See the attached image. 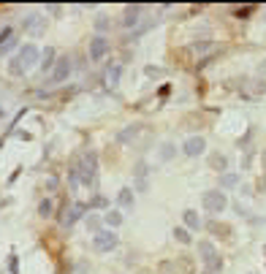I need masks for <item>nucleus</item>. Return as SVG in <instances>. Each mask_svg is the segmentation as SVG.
Masks as SVG:
<instances>
[{"mask_svg": "<svg viewBox=\"0 0 266 274\" xmlns=\"http://www.w3.org/2000/svg\"><path fill=\"white\" fill-rule=\"evenodd\" d=\"M76 171H79L82 185H93V182H95V171H98V155H95V150L82 152V158H79V163H76Z\"/></svg>", "mask_w": 266, "mask_h": 274, "instance_id": "1", "label": "nucleus"}, {"mask_svg": "<svg viewBox=\"0 0 266 274\" xmlns=\"http://www.w3.org/2000/svg\"><path fill=\"white\" fill-rule=\"evenodd\" d=\"M201 204H204V209L209 214H218L228 206V198H225V193H220V190H206L204 196H201Z\"/></svg>", "mask_w": 266, "mask_h": 274, "instance_id": "2", "label": "nucleus"}, {"mask_svg": "<svg viewBox=\"0 0 266 274\" xmlns=\"http://www.w3.org/2000/svg\"><path fill=\"white\" fill-rule=\"evenodd\" d=\"M71 71H74V60L71 57H60L57 65L52 68V74H49V84H63L71 76Z\"/></svg>", "mask_w": 266, "mask_h": 274, "instance_id": "3", "label": "nucleus"}, {"mask_svg": "<svg viewBox=\"0 0 266 274\" xmlns=\"http://www.w3.org/2000/svg\"><path fill=\"white\" fill-rule=\"evenodd\" d=\"M117 244H120V236L114 231H98L95 239H93V247H95L98 253H111Z\"/></svg>", "mask_w": 266, "mask_h": 274, "instance_id": "4", "label": "nucleus"}, {"mask_svg": "<svg viewBox=\"0 0 266 274\" xmlns=\"http://www.w3.org/2000/svg\"><path fill=\"white\" fill-rule=\"evenodd\" d=\"M84 209H87L84 204H71V206H65V209H60V214H57V220H60V226L71 228V226L76 223V220H82Z\"/></svg>", "mask_w": 266, "mask_h": 274, "instance_id": "5", "label": "nucleus"}, {"mask_svg": "<svg viewBox=\"0 0 266 274\" xmlns=\"http://www.w3.org/2000/svg\"><path fill=\"white\" fill-rule=\"evenodd\" d=\"M139 19H141V6L130 3V6H125L123 16H120V25H123V28H136Z\"/></svg>", "mask_w": 266, "mask_h": 274, "instance_id": "6", "label": "nucleus"}, {"mask_svg": "<svg viewBox=\"0 0 266 274\" xmlns=\"http://www.w3.org/2000/svg\"><path fill=\"white\" fill-rule=\"evenodd\" d=\"M106 52H109V41H106L103 35H95V38L90 41V60H93V62L103 60V57H106Z\"/></svg>", "mask_w": 266, "mask_h": 274, "instance_id": "7", "label": "nucleus"}, {"mask_svg": "<svg viewBox=\"0 0 266 274\" xmlns=\"http://www.w3.org/2000/svg\"><path fill=\"white\" fill-rule=\"evenodd\" d=\"M204 150H206V141H204L201 136H190V138H188V141L182 144V152L188 155V158H198V155H201Z\"/></svg>", "mask_w": 266, "mask_h": 274, "instance_id": "8", "label": "nucleus"}, {"mask_svg": "<svg viewBox=\"0 0 266 274\" xmlns=\"http://www.w3.org/2000/svg\"><path fill=\"white\" fill-rule=\"evenodd\" d=\"M38 46H35V44H25V46L19 49V60H22V65H25V68H33L35 62H38Z\"/></svg>", "mask_w": 266, "mask_h": 274, "instance_id": "9", "label": "nucleus"}, {"mask_svg": "<svg viewBox=\"0 0 266 274\" xmlns=\"http://www.w3.org/2000/svg\"><path fill=\"white\" fill-rule=\"evenodd\" d=\"M22 28L28 30V33H33V35H41L44 28H47V22H44L41 14H28L25 19H22Z\"/></svg>", "mask_w": 266, "mask_h": 274, "instance_id": "10", "label": "nucleus"}, {"mask_svg": "<svg viewBox=\"0 0 266 274\" xmlns=\"http://www.w3.org/2000/svg\"><path fill=\"white\" fill-rule=\"evenodd\" d=\"M141 128H144L141 122H133V125H128V128H123L120 133H117V141H120V144H130V141L141 133Z\"/></svg>", "mask_w": 266, "mask_h": 274, "instance_id": "11", "label": "nucleus"}, {"mask_svg": "<svg viewBox=\"0 0 266 274\" xmlns=\"http://www.w3.org/2000/svg\"><path fill=\"white\" fill-rule=\"evenodd\" d=\"M206 231L212 236H218V239H228L231 236V228L225 226V223H218V220H206Z\"/></svg>", "mask_w": 266, "mask_h": 274, "instance_id": "12", "label": "nucleus"}, {"mask_svg": "<svg viewBox=\"0 0 266 274\" xmlns=\"http://www.w3.org/2000/svg\"><path fill=\"white\" fill-rule=\"evenodd\" d=\"M157 272H160V274H182L185 269L179 266V260L163 258V260H160V263H157Z\"/></svg>", "mask_w": 266, "mask_h": 274, "instance_id": "13", "label": "nucleus"}, {"mask_svg": "<svg viewBox=\"0 0 266 274\" xmlns=\"http://www.w3.org/2000/svg\"><path fill=\"white\" fill-rule=\"evenodd\" d=\"M198 253H201V258H204V263H212V260H218V250H215V244L212 242H201L198 244Z\"/></svg>", "mask_w": 266, "mask_h": 274, "instance_id": "14", "label": "nucleus"}, {"mask_svg": "<svg viewBox=\"0 0 266 274\" xmlns=\"http://www.w3.org/2000/svg\"><path fill=\"white\" fill-rule=\"evenodd\" d=\"M206 163H209L215 171H228V158L220 155V152H212L209 158H206Z\"/></svg>", "mask_w": 266, "mask_h": 274, "instance_id": "15", "label": "nucleus"}, {"mask_svg": "<svg viewBox=\"0 0 266 274\" xmlns=\"http://www.w3.org/2000/svg\"><path fill=\"white\" fill-rule=\"evenodd\" d=\"M147 171H150V168H147V163H144V160H139V163H136V187H139V193L147 190Z\"/></svg>", "mask_w": 266, "mask_h": 274, "instance_id": "16", "label": "nucleus"}, {"mask_svg": "<svg viewBox=\"0 0 266 274\" xmlns=\"http://www.w3.org/2000/svg\"><path fill=\"white\" fill-rule=\"evenodd\" d=\"M57 65V60H55V49L52 46H47L44 49V55H41V71H49L52 74V68Z\"/></svg>", "mask_w": 266, "mask_h": 274, "instance_id": "17", "label": "nucleus"}, {"mask_svg": "<svg viewBox=\"0 0 266 274\" xmlns=\"http://www.w3.org/2000/svg\"><path fill=\"white\" fill-rule=\"evenodd\" d=\"M177 155V147L171 144V141H166V144H160V150H157V158H160V163H169L171 158Z\"/></svg>", "mask_w": 266, "mask_h": 274, "instance_id": "18", "label": "nucleus"}, {"mask_svg": "<svg viewBox=\"0 0 266 274\" xmlns=\"http://www.w3.org/2000/svg\"><path fill=\"white\" fill-rule=\"evenodd\" d=\"M120 76H123V68H120L117 62H111L109 68H106V84H109V87H114V84L120 82Z\"/></svg>", "mask_w": 266, "mask_h": 274, "instance_id": "19", "label": "nucleus"}, {"mask_svg": "<svg viewBox=\"0 0 266 274\" xmlns=\"http://www.w3.org/2000/svg\"><path fill=\"white\" fill-rule=\"evenodd\" d=\"M117 204H120V209H130V206H133V190H130V187H123L120 196H117Z\"/></svg>", "mask_w": 266, "mask_h": 274, "instance_id": "20", "label": "nucleus"}, {"mask_svg": "<svg viewBox=\"0 0 266 274\" xmlns=\"http://www.w3.org/2000/svg\"><path fill=\"white\" fill-rule=\"evenodd\" d=\"M8 74H11V76H25V74H28V68L22 65L19 55H16V57H11V60H8Z\"/></svg>", "mask_w": 266, "mask_h": 274, "instance_id": "21", "label": "nucleus"}, {"mask_svg": "<svg viewBox=\"0 0 266 274\" xmlns=\"http://www.w3.org/2000/svg\"><path fill=\"white\" fill-rule=\"evenodd\" d=\"M182 220H185V226L190 228V231H196V228H201V220H198V212H193V209H185Z\"/></svg>", "mask_w": 266, "mask_h": 274, "instance_id": "22", "label": "nucleus"}, {"mask_svg": "<svg viewBox=\"0 0 266 274\" xmlns=\"http://www.w3.org/2000/svg\"><path fill=\"white\" fill-rule=\"evenodd\" d=\"M174 239H177L179 244H190L193 236H190V231H185V228H174Z\"/></svg>", "mask_w": 266, "mask_h": 274, "instance_id": "23", "label": "nucleus"}, {"mask_svg": "<svg viewBox=\"0 0 266 274\" xmlns=\"http://www.w3.org/2000/svg\"><path fill=\"white\" fill-rule=\"evenodd\" d=\"M220 185H223V187H236L239 185V177H236V174H220Z\"/></svg>", "mask_w": 266, "mask_h": 274, "instance_id": "24", "label": "nucleus"}, {"mask_svg": "<svg viewBox=\"0 0 266 274\" xmlns=\"http://www.w3.org/2000/svg\"><path fill=\"white\" fill-rule=\"evenodd\" d=\"M103 220H106V226L114 228V226H120V223H123V214H120V212H106V214H103Z\"/></svg>", "mask_w": 266, "mask_h": 274, "instance_id": "25", "label": "nucleus"}, {"mask_svg": "<svg viewBox=\"0 0 266 274\" xmlns=\"http://www.w3.org/2000/svg\"><path fill=\"white\" fill-rule=\"evenodd\" d=\"M38 214H41V217H49V214H52V201L49 198H44L41 204H38Z\"/></svg>", "mask_w": 266, "mask_h": 274, "instance_id": "26", "label": "nucleus"}, {"mask_svg": "<svg viewBox=\"0 0 266 274\" xmlns=\"http://www.w3.org/2000/svg\"><path fill=\"white\" fill-rule=\"evenodd\" d=\"M109 28V16H98L95 19V30H106Z\"/></svg>", "mask_w": 266, "mask_h": 274, "instance_id": "27", "label": "nucleus"}, {"mask_svg": "<svg viewBox=\"0 0 266 274\" xmlns=\"http://www.w3.org/2000/svg\"><path fill=\"white\" fill-rule=\"evenodd\" d=\"M8 272H11V274H19V266H16V258H14V255H8Z\"/></svg>", "mask_w": 266, "mask_h": 274, "instance_id": "28", "label": "nucleus"}, {"mask_svg": "<svg viewBox=\"0 0 266 274\" xmlns=\"http://www.w3.org/2000/svg\"><path fill=\"white\" fill-rule=\"evenodd\" d=\"M57 185H60V179H57V177H49V179H47V190H49V193L57 190Z\"/></svg>", "mask_w": 266, "mask_h": 274, "instance_id": "29", "label": "nucleus"}, {"mask_svg": "<svg viewBox=\"0 0 266 274\" xmlns=\"http://www.w3.org/2000/svg\"><path fill=\"white\" fill-rule=\"evenodd\" d=\"M98 223H101V217H98V214H90V217H87V226L90 228H98Z\"/></svg>", "mask_w": 266, "mask_h": 274, "instance_id": "30", "label": "nucleus"}, {"mask_svg": "<svg viewBox=\"0 0 266 274\" xmlns=\"http://www.w3.org/2000/svg\"><path fill=\"white\" fill-rule=\"evenodd\" d=\"M144 74H147V76H160V68H155V65H147V68H144Z\"/></svg>", "mask_w": 266, "mask_h": 274, "instance_id": "31", "label": "nucleus"}, {"mask_svg": "<svg viewBox=\"0 0 266 274\" xmlns=\"http://www.w3.org/2000/svg\"><path fill=\"white\" fill-rule=\"evenodd\" d=\"M106 204H109V201L103 198V196H95V198H93V206H101V209H103Z\"/></svg>", "mask_w": 266, "mask_h": 274, "instance_id": "32", "label": "nucleus"}, {"mask_svg": "<svg viewBox=\"0 0 266 274\" xmlns=\"http://www.w3.org/2000/svg\"><path fill=\"white\" fill-rule=\"evenodd\" d=\"M250 11H252V8H236V16H247Z\"/></svg>", "mask_w": 266, "mask_h": 274, "instance_id": "33", "label": "nucleus"}, {"mask_svg": "<svg viewBox=\"0 0 266 274\" xmlns=\"http://www.w3.org/2000/svg\"><path fill=\"white\" fill-rule=\"evenodd\" d=\"M258 193H266V177H264V179H261V182H258Z\"/></svg>", "mask_w": 266, "mask_h": 274, "instance_id": "34", "label": "nucleus"}, {"mask_svg": "<svg viewBox=\"0 0 266 274\" xmlns=\"http://www.w3.org/2000/svg\"><path fill=\"white\" fill-rule=\"evenodd\" d=\"M258 74H261V76H266V60H264V62H261V65H258Z\"/></svg>", "mask_w": 266, "mask_h": 274, "instance_id": "35", "label": "nucleus"}, {"mask_svg": "<svg viewBox=\"0 0 266 274\" xmlns=\"http://www.w3.org/2000/svg\"><path fill=\"white\" fill-rule=\"evenodd\" d=\"M136 274H152V272H147V269H141V272H136Z\"/></svg>", "mask_w": 266, "mask_h": 274, "instance_id": "36", "label": "nucleus"}]
</instances>
